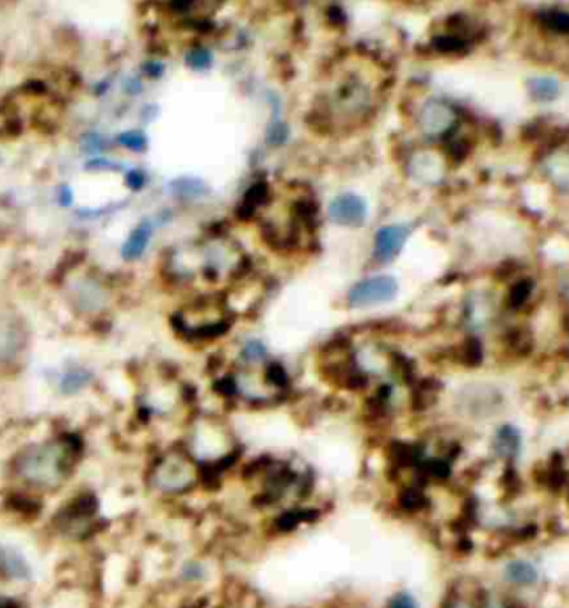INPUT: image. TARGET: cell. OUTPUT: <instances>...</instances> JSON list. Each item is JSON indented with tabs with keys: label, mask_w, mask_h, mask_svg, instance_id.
<instances>
[{
	"label": "cell",
	"mask_w": 569,
	"mask_h": 608,
	"mask_svg": "<svg viewBox=\"0 0 569 608\" xmlns=\"http://www.w3.org/2000/svg\"><path fill=\"white\" fill-rule=\"evenodd\" d=\"M79 440L72 434H61L52 440L27 445L18 452L13 470L18 479L31 488L52 491L61 488L73 472L79 457Z\"/></svg>",
	"instance_id": "cell-1"
},
{
	"label": "cell",
	"mask_w": 569,
	"mask_h": 608,
	"mask_svg": "<svg viewBox=\"0 0 569 608\" xmlns=\"http://www.w3.org/2000/svg\"><path fill=\"white\" fill-rule=\"evenodd\" d=\"M150 482L162 495H184L200 482V466L184 450H169L153 464Z\"/></svg>",
	"instance_id": "cell-2"
},
{
	"label": "cell",
	"mask_w": 569,
	"mask_h": 608,
	"mask_svg": "<svg viewBox=\"0 0 569 608\" xmlns=\"http://www.w3.org/2000/svg\"><path fill=\"white\" fill-rule=\"evenodd\" d=\"M201 271L214 278L237 276L244 271V251L225 235H210L200 248Z\"/></svg>",
	"instance_id": "cell-3"
},
{
	"label": "cell",
	"mask_w": 569,
	"mask_h": 608,
	"mask_svg": "<svg viewBox=\"0 0 569 608\" xmlns=\"http://www.w3.org/2000/svg\"><path fill=\"white\" fill-rule=\"evenodd\" d=\"M401 292L399 281L392 274H374L354 281L345 294V304L353 310H370L393 303Z\"/></svg>",
	"instance_id": "cell-4"
},
{
	"label": "cell",
	"mask_w": 569,
	"mask_h": 608,
	"mask_svg": "<svg viewBox=\"0 0 569 608\" xmlns=\"http://www.w3.org/2000/svg\"><path fill=\"white\" fill-rule=\"evenodd\" d=\"M66 299L81 313H100L111 303V290L93 274H79L66 281Z\"/></svg>",
	"instance_id": "cell-5"
},
{
	"label": "cell",
	"mask_w": 569,
	"mask_h": 608,
	"mask_svg": "<svg viewBox=\"0 0 569 608\" xmlns=\"http://www.w3.org/2000/svg\"><path fill=\"white\" fill-rule=\"evenodd\" d=\"M328 221L340 228H361L369 221V203L358 192H338L328 203Z\"/></svg>",
	"instance_id": "cell-6"
},
{
	"label": "cell",
	"mask_w": 569,
	"mask_h": 608,
	"mask_svg": "<svg viewBox=\"0 0 569 608\" xmlns=\"http://www.w3.org/2000/svg\"><path fill=\"white\" fill-rule=\"evenodd\" d=\"M411 228L404 223H388L377 228L372 239L370 258L376 265H390L401 256L408 244Z\"/></svg>",
	"instance_id": "cell-7"
},
{
	"label": "cell",
	"mask_w": 569,
	"mask_h": 608,
	"mask_svg": "<svg viewBox=\"0 0 569 608\" xmlns=\"http://www.w3.org/2000/svg\"><path fill=\"white\" fill-rule=\"evenodd\" d=\"M456 123V109L449 102L438 100V98L425 102L418 114V127L425 137H431V139L447 136L450 130L456 127Z\"/></svg>",
	"instance_id": "cell-8"
},
{
	"label": "cell",
	"mask_w": 569,
	"mask_h": 608,
	"mask_svg": "<svg viewBox=\"0 0 569 608\" xmlns=\"http://www.w3.org/2000/svg\"><path fill=\"white\" fill-rule=\"evenodd\" d=\"M408 176L422 187H438L447 178V162L438 152L420 150L409 157Z\"/></svg>",
	"instance_id": "cell-9"
},
{
	"label": "cell",
	"mask_w": 569,
	"mask_h": 608,
	"mask_svg": "<svg viewBox=\"0 0 569 608\" xmlns=\"http://www.w3.org/2000/svg\"><path fill=\"white\" fill-rule=\"evenodd\" d=\"M29 340L24 319L15 313L0 312V365L17 360Z\"/></svg>",
	"instance_id": "cell-10"
},
{
	"label": "cell",
	"mask_w": 569,
	"mask_h": 608,
	"mask_svg": "<svg viewBox=\"0 0 569 608\" xmlns=\"http://www.w3.org/2000/svg\"><path fill=\"white\" fill-rule=\"evenodd\" d=\"M0 576L13 582H29L33 578L31 562L13 544H0Z\"/></svg>",
	"instance_id": "cell-11"
},
{
	"label": "cell",
	"mask_w": 569,
	"mask_h": 608,
	"mask_svg": "<svg viewBox=\"0 0 569 608\" xmlns=\"http://www.w3.org/2000/svg\"><path fill=\"white\" fill-rule=\"evenodd\" d=\"M153 239V223L152 221H141V223L134 226L130 230L129 237L123 242L121 246L120 255L125 262H137L145 256L146 249L150 246V242Z\"/></svg>",
	"instance_id": "cell-12"
},
{
	"label": "cell",
	"mask_w": 569,
	"mask_h": 608,
	"mask_svg": "<svg viewBox=\"0 0 569 608\" xmlns=\"http://www.w3.org/2000/svg\"><path fill=\"white\" fill-rule=\"evenodd\" d=\"M504 578L511 585L527 589L534 587L541 578V571L536 562L529 559H513L505 562Z\"/></svg>",
	"instance_id": "cell-13"
},
{
	"label": "cell",
	"mask_w": 569,
	"mask_h": 608,
	"mask_svg": "<svg viewBox=\"0 0 569 608\" xmlns=\"http://www.w3.org/2000/svg\"><path fill=\"white\" fill-rule=\"evenodd\" d=\"M169 189L177 200L184 201V203L203 200L210 194L209 185L196 176H180L169 184Z\"/></svg>",
	"instance_id": "cell-14"
},
{
	"label": "cell",
	"mask_w": 569,
	"mask_h": 608,
	"mask_svg": "<svg viewBox=\"0 0 569 608\" xmlns=\"http://www.w3.org/2000/svg\"><path fill=\"white\" fill-rule=\"evenodd\" d=\"M545 173L548 180L552 182L557 189L569 192V152L568 150H559L553 152L546 157Z\"/></svg>",
	"instance_id": "cell-15"
},
{
	"label": "cell",
	"mask_w": 569,
	"mask_h": 608,
	"mask_svg": "<svg viewBox=\"0 0 569 608\" xmlns=\"http://www.w3.org/2000/svg\"><path fill=\"white\" fill-rule=\"evenodd\" d=\"M93 383V374L88 368L70 367L59 377V390L65 395H77L84 392Z\"/></svg>",
	"instance_id": "cell-16"
},
{
	"label": "cell",
	"mask_w": 569,
	"mask_h": 608,
	"mask_svg": "<svg viewBox=\"0 0 569 608\" xmlns=\"http://www.w3.org/2000/svg\"><path fill=\"white\" fill-rule=\"evenodd\" d=\"M530 93L541 102H548L553 100L555 96L559 95V82L553 79V77H536V79L530 80L529 84Z\"/></svg>",
	"instance_id": "cell-17"
},
{
	"label": "cell",
	"mask_w": 569,
	"mask_h": 608,
	"mask_svg": "<svg viewBox=\"0 0 569 608\" xmlns=\"http://www.w3.org/2000/svg\"><path fill=\"white\" fill-rule=\"evenodd\" d=\"M267 358H269V351H267V347H265L262 340L253 338V340H248V342L241 347V360L244 361L246 365H249V367L260 365V363H264Z\"/></svg>",
	"instance_id": "cell-18"
},
{
	"label": "cell",
	"mask_w": 569,
	"mask_h": 608,
	"mask_svg": "<svg viewBox=\"0 0 569 608\" xmlns=\"http://www.w3.org/2000/svg\"><path fill=\"white\" fill-rule=\"evenodd\" d=\"M180 578L187 584H198L207 578V566L200 560L191 559L182 564L180 568Z\"/></svg>",
	"instance_id": "cell-19"
},
{
	"label": "cell",
	"mask_w": 569,
	"mask_h": 608,
	"mask_svg": "<svg viewBox=\"0 0 569 608\" xmlns=\"http://www.w3.org/2000/svg\"><path fill=\"white\" fill-rule=\"evenodd\" d=\"M518 445V436L511 429H504L497 436V450L502 456H514L518 452Z\"/></svg>",
	"instance_id": "cell-20"
},
{
	"label": "cell",
	"mask_w": 569,
	"mask_h": 608,
	"mask_svg": "<svg viewBox=\"0 0 569 608\" xmlns=\"http://www.w3.org/2000/svg\"><path fill=\"white\" fill-rule=\"evenodd\" d=\"M386 608H422V605L413 592L397 591L386 601Z\"/></svg>",
	"instance_id": "cell-21"
},
{
	"label": "cell",
	"mask_w": 569,
	"mask_h": 608,
	"mask_svg": "<svg viewBox=\"0 0 569 608\" xmlns=\"http://www.w3.org/2000/svg\"><path fill=\"white\" fill-rule=\"evenodd\" d=\"M120 143L132 152H143L146 148V137L141 132H125L120 136Z\"/></svg>",
	"instance_id": "cell-22"
},
{
	"label": "cell",
	"mask_w": 569,
	"mask_h": 608,
	"mask_svg": "<svg viewBox=\"0 0 569 608\" xmlns=\"http://www.w3.org/2000/svg\"><path fill=\"white\" fill-rule=\"evenodd\" d=\"M125 184H127V187H130L132 191H141L146 185V175L143 171L134 169V171H130V173H127V176H125Z\"/></svg>",
	"instance_id": "cell-23"
},
{
	"label": "cell",
	"mask_w": 569,
	"mask_h": 608,
	"mask_svg": "<svg viewBox=\"0 0 569 608\" xmlns=\"http://www.w3.org/2000/svg\"><path fill=\"white\" fill-rule=\"evenodd\" d=\"M59 203L63 205V207H70L73 203V192L68 185L65 187H61V191H59Z\"/></svg>",
	"instance_id": "cell-24"
},
{
	"label": "cell",
	"mask_w": 569,
	"mask_h": 608,
	"mask_svg": "<svg viewBox=\"0 0 569 608\" xmlns=\"http://www.w3.org/2000/svg\"><path fill=\"white\" fill-rule=\"evenodd\" d=\"M484 608H505L504 603L497 596H489L488 601H486V605Z\"/></svg>",
	"instance_id": "cell-25"
},
{
	"label": "cell",
	"mask_w": 569,
	"mask_h": 608,
	"mask_svg": "<svg viewBox=\"0 0 569 608\" xmlns=\"http://www.w3.org/2000/svg\"><path fill=\"white\" fill-rule=\"evenodd\" d=\"M447 608H473V607L466 600H456V601H452V603H450L449 607H447Z\"/></svg>",
	"instance_id": "cell-26"
},
{
	"label": "cell",
	"mask_w": 569,
	"mask_h": 608,
	"mask_svg": "<svg viewBox=\"0 0 569 608\" xmlns=\"http://www.w3.org/2000/svg\"><path fill=\"white\" fill-rule=\"evenodd\" d=\"M568 292H569V288H568Z\"/></svg>",
	"instance_id": "cell-27"
}]
</instances>
